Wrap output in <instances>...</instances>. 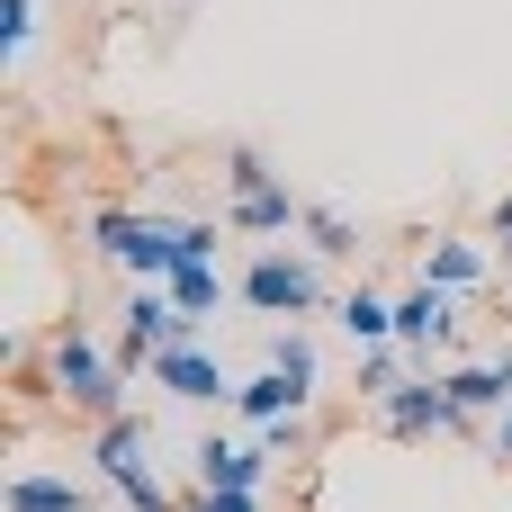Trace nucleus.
<instances>
[{"instance_id":"nucleus-27","label":"nucleus","mask_w":512,"mask_h":512,"mask_svg":"<svg viewBox=\"0 0 512 512\" xmlns=\"http://www.w3.org/2000/svg\"><path fill=\"white\" fill-rule=\"evenodd\" d=\"M162 9H189V0H162Z\"/></svg>"},{"instance_id":"nucleus-4","label":"nucleus","mask_w":512,"mask_h":512,"mask_svg":"<svg viewBox=\"0 0 512 512\" xmlns=\"http://www.w3.org/2000/svg\"><path fill=\"white\" fill-rule=\"evenodd\" d=\"M171 342H207V324H198V315H180L162 279H135V297H126V360L144 369V360H153V351H171Z\"/></svg>"},{"instance_id":"nucleus-10","label":"nucleus","mask_w":512,"mask_h":512,"mask_svg":"<svg viewBox=\"0 0 512 512\" xmlns=\"http://www.w3.org/2000/svg\"><path fill=\"white\" fill-rule=\"evenodd\" d=\"M225 225H234V234H252V243H279V234H297V225H306V198H288V180H270V189L234 198V207H225Z\"/></svg>"},{"instance_id":"nucleus-22","label":"nucleus","mask_w":512,"mask_h":512,"mask_svg":"<svg viewBox=\"0 0 512 512\" xmlns=\"http://www.w3.org/2000/svg\"><path fill=\"white\" fill-rule=\"evenodd\" d=\"M261 441H270V459H297V450H306V405L279 414V423H261Z\"/></svg>"},{"instance_id":"nucleus-26","label":"nucleus","mask_w":512,"mask_h":512,"mask_svg":"<svg viewBox=\"0 0 512 512\" xmlns=\"http://www.w3.org/2000/svg\"><path fill=\"white\" fill-rule=\"evenodd\" d=\"M495 459H504V468H512V405H504V414H495Z\"/></svg>"},{"instance_id":"nucleus-23","label":"nucleus","mask_w":512,"mask_h":512,"mask_svg":"<svg viewBox=\"0 0 512 512\" xmlns=\"http://www.w3.org/2000/svg\"><path fill=\"white\" fill-rule=\"evenodd\" d=\"M180 261H216V225L207 216H180Z\"/></svg>"},{"instance_id":"nucleus-1","label":"nucleus","mask_w":512,"mask_h":512,"mask_svg":"<svg viewBox=\"0 0 512 512\" xmlns=\"http://www.w3.org/2000/svg\"><path fill=\"white\" fill-rule=\"evenodd\" d=\"M45 378H54V396H63L72 414H90V423H117V414H126V369H117L81 324H63V333H54Z\"/></svg>"},{"instance_id":"nucleus-13","label":"nucleus","mask_w":512,"mask_h":512,"mask_svg":"<svg viewBox=\"0 0 512 512\" xmlns=\"http://www.w3.org/2000/svg\"><path fill=\"white\" fill-rule=\"evenodd\" d=\"M270 369L297 387V405H315V378H324V360H315V333H306V324H279V333H270Z\"/></svg>"},{"instance_id":"nucleus-11","label":"nucleus","mask_w":512,"mask_h":512,"mask_svg":"<svg viewBox=\"0 0 512 512\" xmlns=\"http://www.w3.org/2000/svg\"><path fill=\"white\" fill-rule=\"evenodd\" d=\"M144 441H153V432H144L135 414H117V423H99V450H90V468H99V477H108V486L126 495V486L144 477Z\"/></svg>"},{"instance_id":"nucleus-3","label":"nucleus","mask_w":512,"mask_h":512,"mask_svg":"<svg viewBox=\"0 0 512 512\" xmlns=\"http://www.w3.org/2000/svg\"><path fill=\"white\" fill-rule=\"evenodd\" d=\"M243 306H252V315H279V324H306V315L324 306V270H315V252H279V243H261L252 270H243Z\"/></svg>"},{"instance_id":"nucleus-7","label":"nucleus","mask_w":512,"mask_h":512,"mask_svg":"<svg viewBox=\"0 0 512 512\" xmlns=\"http://www.w3.org/2000/svg\"><path fill=\"white\" fill-rule=\"evenodd\" d=\"M378 423H387L396 441H432V432H459V405H450L441 378H405V387L378 405Z\"/></svg>"},{"instance_id":"nucleus-21","label":"nucleus","mask_w":512,"mask_h":512,"mask_svg":"<svg viewBox=\"0 0 512 512\" xmlns=\"http://www.w3.org/2000/svg\"><path fill=\"white\" fill-rule=\"evenodd\" d=\"M180 512H261V495H252V486H198Z\"/></svg>"},{"instance_id":"nucleus-25","label":"nucleus","mask_w":512,"mask_h":512,"mask_svg":"<svg viewBox=\"0 0 512 512\" xmlns=\"http://www.w3.org/2000/svg\"><path fill=\"white\" fill-rule=\"evenodd\" d=\"M495 243H504V261H512V189L495 198Z\"/></svg>"},{"instance_id":"nucleus-8","label":"nucleus","mask_w":512,"mask_h":512,"mask_svg":"<svg viewBox=\"0 0 512 512\" xmlns=\"http://www.w3.org/2000/svg\"><path fill=\"white\" fill-rule=\"evenodd\" d=\"M441 387H450V405H459V432H477L486 414H504V405H512V342L495 351V360H468V369H450Z\"/></svg>"},{"instance_id":"nucleus-17","label":"nucleus","mask_w":512,"mask_h":512,"mask_svg":"<svg viewBox=\"0 0 512 512\" xmlns=\"http://www.w3.org/2000/svg\"><path fill=\"white\" fill-rule=\"evenodd\" d=\"M234 405H243V423L261 432V423H279V414H297V387H288L279 369H261V378H243V387H234Z\"/></svg>"},{"instance_id":"nucleus-20","label":"nucleus","mask_w":512,"mask_h":512,"mask_svg":"<svg viewBox=\"0 0 512 512\" xmlns=\"http://www.w3.org/2000/svg\"><path fill=\"white\" fill-rule=\"evenodd\" d=\"M36 45V0H0V54H27Z\"/></svg>"},{"instance_id":"nucleus-16","label":"nucleus","mask_w":512,"mask_h":512,"mask_svg":"<svg viewBox=\"0 0 512 512\" xmlns=\"http://www.w3.org/2000/svg\"><path fill=\"white\" fill-rule=\"evenodd\" d=\"M162 288H171V306H180V315H198V324L225 306V270H216V261H180Z\"/></svg>"},{"instance_id":"nucleus-6","label":"nucleus","mask_w":512,"mask_h":512,"mask_svg":"<svg viewBox=\"0 0 512 512\" xmlns=\"http://www.w3.org/2000/svg\"><path fill=\"white\" fill-rule=\"evenodd\" d=\"M450 333H459V297H450V288H432V279H414V288L396 297V342H405L414 360H432Z\"/></svg>"},{"instance_id":"nucleus-12","label":"nucleus","mask_w":512,"mask_h":512,"mask_svg":"<svg viewBox=\"0 0 512 512\" xmlns=\"http://www.w3.org/2000/svg\"><path fill=\"white\" fill-rule=\"evenodd\" d=\"M423 279H432V288H450V297L486 288V243H468V234H441V243L423 252Z\"/></svg>"},{"instance_id":"nucleus-9","label":"nucleus","mask_w":512,"mask_h":512,"mask_svg":"<svg viewBox=\"0 0 512 512\" xmlns=\"http://www.w3.org/2000/svg\"><path fill=\"white\" fill-rule=\"evenodd\" d=\"M189 468H198V486H252V495H261V477H270V441H261V432H252V441L207 432V441L189 450Z\"/></svg>"},{"instance_id":"nucleus-5","label":"nucleus","mask_w":512,"mask_h":512,"mask_svg":"<svg viewBox=\"0 0 512 512\" xmlns=\"http://www.w3.org/2000/svg\"><path fill=\"white\" fill-rule=\"evenodd\" d=\"M144 378H153L162 396H180V405H234V387H243V378H225V360H216L207 342H171V351H153Z\"/></svg>"},{"instance_id":"nucleus-19","label":"nucleus","mask_w":512,"mask_h":512,"mask_svg":"<svg viewBox=\"0 0 512 512\" xmlns=\"http://www.w3.org/2000/svg\"><path fill=\"white\" fill-rule=\"evenodd\" d=\"M270 180H279V171H270V153H261V144H225V189H234V198L270 189Z\"/></svg>"},{"instance_id":"nucleus-15","label":"nucleus","mask_w":512,"mask_h":512,"mask_svg":"<svg viewBox=\"0 0 512 512\" xmlns=\"http://www.w3.org/2000/svg\"><path fill=\"white\" fill-rule=\"evenodd\" d=\"M333 324H342V333H351L360 351H378V342H396V306H387L378 288H351V297L333 306Z\"/></svg>"},{"instance_id":"nucleus-2","label":"nucleus","mask_w":512,"mask_h":512,"mask_svg":"<svg viewBox=\"0 0 512 512\" xmlns=\"http://www.w3.org/2000/svg\"><path fill=\"white\" fill-rule=\"evenodd\" d=\"M90 252L117 261L126 279H171L180 270V225L171 216H135V207H99L90 216Z\"/></svg>"},{"instance_id":"nucleus-14","label":"nucleus","mask_w":512,"mask_h":512,"mask_svg":"<svg viewBox=\"0 0 512 512\" xmlns=\"http://www.w3.org/2000/svg\"><path fill=\"white\" fill-rule=\"evenodd\" d=\"M9 512H90V486L45 477V468H18V477H9Z\"/></svg>"},{"instance_id":"nucleus-18","label":"nucleus","mask_w":512,"mask_h":512,"mask_svg":"<svg viewBox=\"0 0 512 512\" xmlns=\"http://www.w3.org/2000/svg\"><path fill=\"white\" fill-rule=\"evenodd\" d=\"M297 234H306V252H315V261H351V252H360V234H351V216H342V207H306V225H297Z\"/></svg>"},{"instance_id":"nucleus-24","label":"nucleus","mask_w":512,"mask_h":512,"mask_svg":"<svg viewBox=\"0 0 512 512\" xmlns=\"http://www.w3.org/2000/svg\"><path fill=\"white\" fill-rule=\"evenodd\" d=\"M126 512H180V504H171V495H162V486H153V468H144V477H135V486H126Z\"/></svg>"}]
</instances>
